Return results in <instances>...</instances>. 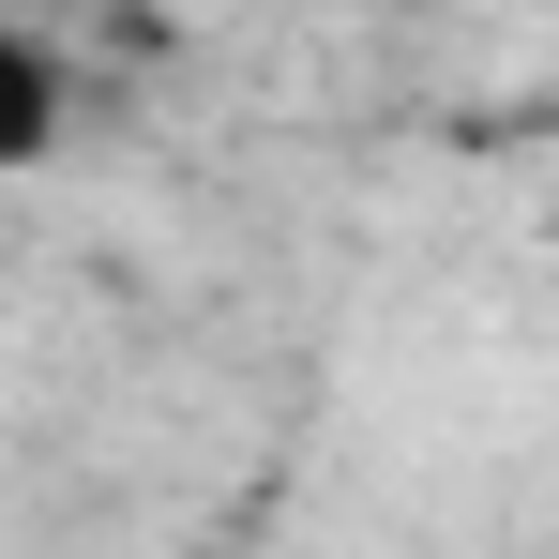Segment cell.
Instances as JSON below:
<instances>
[{"mask_svg": "<svg viewBox=\"0 0 559 559\" xmlns=\"http://www.w3.org/2000/svg\"><path fill=\"white\" fill-rule=\"evenodd\" d=\"M0 152H46V31H0Z\"/></svg>", "mask_w": 559, "mask_h": 559, "instance_id": "obj_1", "label": "cell"}]
</instances>
